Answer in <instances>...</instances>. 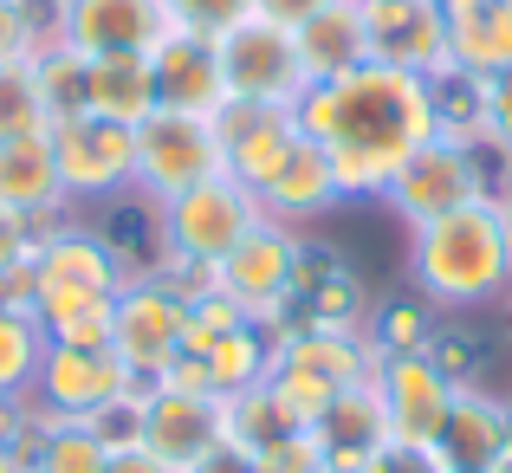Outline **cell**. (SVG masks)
I'll list each match as a JSON object with an SVG mask.
<instances>
[{
  "instance_id": "obj_1",
  "label": "cell",
  "mask_w": 512,
  "mask_h": 473,
  "mask_svg": "<svg viewBox=\"0 0 512 473\" xmlns=\"http://www.w3.org/2000/svg\"><path fill=\"white\" fill-rule=\"evenodd\" d=\"M299 130L325 150L338 195H383L396 182V169L422 150L428 137H441L435 85L396 65H357L344 78L305 85V98L292 104Z\"/></svg>"
},
{
  "instance_id": "obj_2",
  "label": "cell",
  "mask_w": 512,
  "mask_h": 473,
  "mask_svg": "<svg viewBox=\"0 0 512 473\" xmlns=\"http://www.w3.org/2000/svg\"><path fill=\"white\" fill-rule=\"evenodd\" d=\"M409 273L435 312H474L487 299H506L512 292L506 208L467 201L428 227H409Z\"/></svg>"
},
{
  "instance_id": "obj_3",
  "label": "cell",
  "mask_w": 512,
  "mask_h": 473,
  "mask_svg": "<svg viewBox=\"0 0 512 473\" xmlns=\"http://www.w3.org/2000/svg\"><path fill=\"white\" fill-rule=\"evenodd\" d=\"M124 286H130V273L104 234H91V227H46L13 292H20V305L39 324H52L59 312H72V305L117 299Z\"/></svg>"
},
{
  "instance_id": "obj_4",
  "label": "cell",
  "mask_w": 512,
  "mask_h": 473,
  "mask_svg": "<svg viewBox=\"0 0 512 473\" xmlns=\"http://www.w3.org/2000/svg\"><path fill=\"white\" fill-rule=\"evenodd\" d=\"M305 279H312V266H305L299 227L260 214V221L247 227V240H240V247L208 273V286L227 292V299H234L253 324H279V318L292 312V299L305 292Z\"/></svg>"
},
{
  "instance_id": "obj_5",
  "label": "cell",
  "mask_w": 512,
  "mask_h": 473,
  "mask_svg": "<svg viewBox=\"0 0 512 473\" xmlns=\"http://www.w3.org/2000/svg\"><path fill=\"white\" fill-rule=\"evenodd\" d=\"M214 59H221L227 104H260V111H292L305 98V65L292 26L247 13L227 33H214Z\"/></svg>"
},
{
  "instance_id": "obj_6",
  "label": "cell",
  "mask_w": 512,
  "mask_h": 473,
  "mask_svg": "<svg viewBox=\"0 0 512 473\" xmlns=\"http://www.w3.org/2000/svg\"><path fill=\"white\" fill-rule=\"evenodd\" d=\"M156 221H163V247L182 273H214V266L247 240V227L260 221V201H253L234 175H208V182H195L188 195L163 201Z\"/></svg>"
},
{
  "instance_id": "obj_7",
  "label": "cell",
  "mask_w": 512,
  "mask_h": 473,
  "mask_svg": "<svg viewBox=\"0 0 512 473\" xmlns=\"http://www.w3.org/2000/svg\"><path fill=\"white\" fill-rule=\"evenodd\" d=\"M124 422H130L124 435L143 454H156L163 467L188 473L201 454H214L227 441V402L208 396V389H182V383H143Z\"/></svg>"
},
{
  "instance_id": "obj_8",
  "label": "cell",
  "mask_w": 512,
  "mask_h": 473,
  "mask_svg": "<svg viewBox=\"0 0 512 473\" xmlns=\"http://www.w3.org/2000/svg\"><path fill=\"white\" fill-rule=\"evenodd\" d=\"M137 376L124 370L117 350H72V344H46V363H39V415L52 422H91L104 428L111 415H130L137 402Z\"/></svg>"
},
{
  "instance_id": "obj_9",
  "label": "cell",
  "mask_w": 512,
  "mask_h": 473,
  "mask_svg": "<svg viewBox=\"0 0 512 473\" xmlns=\"http://www.w3.org/2000/svg\"><path fill=\"white\" fill-rule=\"evenodd\" d=\"M111 350L137 383H163L188 357V286L182 279H130L117 292V331Z\"/></svg>"
},
{
  "instance_id": "obj_10",
  "label": "cell",
  "mask_w": 512,
  "mask_h": 473,
  "mask_svg": "<svg viewBox=\"0 0 512 473\" xmlns=\"http://www.w3.org/2000/svg\"><path fill=\"white\" fill-rule=\"evenodd\" d=\"M208 175H227L221 156V117H188V111H150L137 124V195L156 208L188 195Z\"/></svg>"
},
{
  "instance_id": "obj_11",
  "label": "cell",
  "mask_w": 512,
  "mask_h": 473,
  "mask_svg": "<svg viewBox=\"0 0 512 473\" xmlns=\"http://www.w3.org/2000/svg\"><path fill=\"white\" fill-rule=\"evenodd\" d=\"M182 26L169 20L163 0H59L52 7V39H65L85 59H150Z\"/></svg>"
},
{
  "instance_id": "obj_12",
  "label": "cell",
  "mask_w": 512,
  "mask_h": 473,
  "mask_svg": "<svg viewBox=\"0 0 512 473\" xmlns=\"http://www.w3.org/2000/svg\"><path fill=\"white\" fill-rule=\"evenodd\" d=\"M46 143H52V162H59L65 201L72 195H124V188H137V130L78 111V117H52Z\"/></svg>"
},
{
  "instance_id": "obj_13",
  "label": "cell",
  "mask_w": 512,
  "mask_h": 473,
  "mask_svg": "<svg viewBox=\"0 0 512 473\" xmlns=\"http://www.w3.org/2000/svg\"><path fill=\"white\" fill-rule=\"evenodd\" d=\"M376 396H383L389 415V441L396 448H435L441 428H448V409L461 389L435 370L428 350H402V357H376Z\"/></svg>"
},
{
  "instance_id": "obj_14",
  "label": "cell",
  "mask_w": 512,
  "mask_h": 473,
  "mask_svg": "<svg viewBox=\"0 0 512 473\" xmlns=\"http://www.w3.org/2000/svg\"><path fill=\"white\" fill-rule=\"evenodd\" d=\"M383 201L402 214L409 227H428L441 221V214L467 208V201H480V175H474V150H467L461 137H428L422 150L396 169V182L383 188Z\"/></svg>"
},
{
  "instance_id": "obj_15",
  "label": "cell",
  "mask_w": 512,
  "mask_h": 473,
  "mask_svg": "<svg viewBox=\"0 0 512 473\" xmlns=\"http://www.w3.org/2000/svg\"><path fill=\"white\" fill-rule=\"evenodd\" d=\"M363 33H370V59L396 65L415 78H448V7L441 0H363Z\"/></svg>"
},
{
  "instance_id": "obj_16",
  "label": "cell",
  "mask_w": 512,
  "mask_h": 473,
  "mask_svg": "<svg viewBox=\"0 0 512 473\" xmlns=\"http://www.w3.org/2000/svg\"><path fill=\"white\" fill-rule=\"evenodd\" d=\"M299 143H305V130H299V117H292V111H260V104H227V111H221L227 175H234L253 201L279 182V169L292 162Z\"/></svg>"
},
{
  "instance_id": "obj_17",
  "label": "cell",
  "mask_w": 512,
  "mask_h": 473,
  "mask_svg": "<svg viewBox=\"0 0 512 473\" xmlns=\"http://www.w3.org/2000/svg\"><path fill=\"white\" fill-rule=\"evenodd\" d=\"M150 85H156V111H188V117L227 111L221 59H214V39L201 33H175L150 52Z\"/></svg>"
},
{
  "instance_id": "obj_18",
  "label": "cell",
  "mask_w": 512,
  "mask_h": 473,
  "mask_svg": "<svg viewBox=\"0 0 512 473\" xmlns=\"http://www.w3.org/2000/svg\"><path fill=\"white\" fill-rule=\"evenodd\" d=\"M312 435H318V448H325V467L363 473V467H370V454L389 448V415H383V396H376V383H350V389H338V402L325 409V422H318Z\"/></svg>"
},
{
  "instance_id": "obj_19",
  "label": "cell",
  "mask_w": 512,
  "mask_h": 473,
  "mask_svg": "<svg viewBox=\"0 0 512 473\" xmlns=\"http://www.w3.org/2000/svg\"><path fill=\"white\" fill-rule=\"evenodd\" d=\"M500 454H506V402H493L487 389H461L435 441V461L448 473H493Z\"/></svg>"
},
{
  "instance_id": "obj_20",
  "label": "cell",
  "mask_w": 512,
  "mask_h": 473,
  "mask_svg": "<svg viewBox=\"0 0 512 473\" xmlns=\"http://www.w3.org/2000/svg\"><path fill=\"white\" fill-rule=\"evenodd\" d=\"M299 39V65L305 85H325V78H344L357 65H370V33H363V0H338V7L312 13L305 26H292Z\"/></svg>"
},
{
  "instance_id": "obj_21",
  "label": "cell",
  "mask_w": 512,
  "mask_h": 473,
  "mask_svg": "<svg viewBox=\"0 0 512 473\" xmlns=\"http://www.w3.org/2000/svg\"><path fill=\"white\" fill-rule=\"evenodd\" d=\"M279 357L325 376V383H338V389L376 376V344L363 337V324H305V331L279 337Z\"/></svg>"
},
{
  "instance_id": "obj_22",
  "label": "cell",
  "mask_w": 512,
  "mask_h": 473,
  "mask_svg": "<svg viewBox=\"0 0 512 473\" xmlns=\"http://www.w3.org/2000/svg\"><path fill=\"white\" fill-rule=\"evenodd\" d=\"M0 208L26 214V221H39V227L65 208L59 162H52L46 137H7L0 143Z\"/></svg>"
},
{
  "instance_id": "obj_23",
  "label": "cell",
  "mask_w": 512,
  "mask_h": 473,
  "mask_svg": "<svg viewBox=\"0 0 512 473\" xmlns=\"http://www.w3.org/2000/svg\"><path fill=\"white\" fill-rule=\"evenodd\" d=\"M338 201H344L338 175H331L325 150L305 137L299 150H292V162L279 169V182L260 195V214H273V221H286V227H305V221H318V214H331Z\"/></svg>"
},
{
  "instance_id": "obj_24",
  "label": "cell",
  "mask_w": 512,
  "mask_h": 473,
  "mask_svg": "<svg viewBox=\"0 0 512 473\" xmlns=\"http://www.w3.org/2000/svg\"><path fill=\"white\" fill-rule=\"evenodd\" d=\"M85 111L104 124L137 130L156 111V85H150V59H91L85 65Z\"/></svg>"
},
{
  "instance_id": "obj_25",
  "label": "cell",
  "mask_w": 512,
  "mask_h": 473,
  "mask_svg": "<svg viewBox=\"0 0 512 473\" xmlns=\"http://www.w3.org/2000/svg\"><path fill=\"white\" fill-rule=\"evenodd\" d=\"M273 357H279V337H266V324H240V331L214 337V344L201 350L195 363L208 370V389H214V396L234 402V396H247V389L266 383Z\"/></svg>"
},
{
  "instance_id": "obj_26",
  "label": "cell",
  "mask_w": 512,
  "mask_h": 473,
  "mask_svg": "<svg viewBox=\"0 0 512 473\" xmlns=\"http://www.w3.org/2000/svg\"><path fill=\"white\" fill-rule=\"evenodd\" d=\"M26 448H33V467L39 473H104L111 461V435L91 422H52V415H39L33 435H26Z\"/></svg>"
},
{
  "instance_id": "obj_27",
  "label": "cell",
  "mask_w": 512,
  "mask_h": 473,
  "mask_svg": "<svg viewBox=\"0 0 512 473\" xmlns=\"http://www.w3.org/2000/svg\"><path fill=\"white\" fill-rule=\"evenodd\" d=\"M46 324H39L26 305L0 299V396H33L39 363H46Z\"/></svg>"
},
{
  "instance_id": "obj_28",
  "label": "cell",
  "mask_w": 512,
  "mask_h": 473,
  "mask_svg": "<svg viewBox=\"0 0 512 473\" xmlns=\"http://www.w3.org/2000/svg\"><path fill=\"white\" fill-rule=\"evenodd\" d=\"M85 52H72L65 39H39V52L26 59V72H33L39 98H46L52 117H78L85 111Z\"/></svg>"
},
{
  "instance_id": "obj_29",
  "label": "cell",
  "mask_w": 512,
  "mask_h": 473,
  "mask_svg": "<svg viewBox=\"0 0 512 473\" xmlns=\"http://www.w3.org/2000/svg\"><path fill=\"white\" fill-rule=\"evenodd\" d=\"M266 396H273V409H279V422H286V428H318V422H325V409L338 402V383H325V376H312V370H299V363L273 357V370H266Z\"/></svg>"
},
{
  "instance_id": "obj_30",
  "label": "cell",
  "mask_w": 512,
  "mask_h": 473,
  "mask_svg": "<svg viewBox=\"0 0 512 473\" xmlns=\"http://www.w3.org/2000/svg\"><path fill=\"white\" fill-rule=\"evenodd\" d=\"M376 344V357H402V350H428V337H435V305L415 292V299H389L383 312L370 318V331H363Z\"/></svg>"
},
{
  "instance_id": "obj_31",
  "label": "cell",
  "mask_w": 512,
  "mask_h": 473,
  "mask_svg": "<svg viewBox=\"0 0 512 473\" xmlns=\"http://www.w3.org/2000/svg\"><path fill=\"white\" fill-rule=\"evenodd\" d=\"M46 130H52V111H46V98H39L33 72H26V65H7V72H0V143L7 137H46Z\"/></svg>"
},
{
  "instance_id": "obj_32",
  "label": "cell",
  "mask_w": 512,
  "mask_h": 473,
  "mask_svg": "<svg viewBox=\"0 0 512 473\" xmlns=\"http://www.w3.org/2000/svg\"><path fill=\"white\" fill-rule=\"evenodd\" d=\"M111 331H117V299L104 305H72L46 324L52 344H72V350H111Z\"/></svg>"
},
{
  "instance_id": "obj_33",
  "label": "cell",
  "mask_w": 512,
  "mask_h": 473,
  "mask_svg": "<svg viewBox=\"0 0 512 473\" xmlns=\"http://www.w3.org/2000/svg\"><path fill=\"white\" fill-rule=\"evenodd\" d=\"M163 7H169V20L182 26V33L214 39V33H227L234 20H247L253 0H163Z\"/></svg>"
},
{
  "instance_id": "obj_34",
  "label": "cell",
  "mask_w": 512,
  "mask_h": 473,
  "mask_svg": "<svg viewBox=\"0 0 512 473\" xmlns=\"http://www.w3.org/2000/svg\"><path fill=\"white\" fill-rule=\"evenodd\" d=\"M39 234H46L39 221H26V214L0 208V286H20V273H26V260H33Z\"/></svg>"
},
{
  "instance_id": "obj_35",
  "label": "cell",
  "mask_w": 512,
  "mask_h": 473,
  "mask_svg": "<svg viewBox=\"0 0 512 473\" xmlns=\"http://www.w3.org/2000/svg\"><path fill=\"white\" fill-rule=\"evenodd\" d=\"M312 324H363V292L350 273H325L312 292Z\"/></svg>"
},
{
  "instance_id": "obj_36",
  "label": "cell",
  "mask_w": 512,
  "mask_h": 473,
  "mask_svg": "<svg viewBox=\"0 0 512 473\" xmlns=\"http://www.w3.org/2000/svg\"><path fill=\"white\" fill-rule=\"evenodd\" d=\"M39 52V20L33 7H20V0H0V72L7 65H26Z\"/></svg>"
},
{
  "instance_id": "obj_37",
  "label": "cell",
  "mask_w": 512,
  "mask_h": 473,
  "mask_svg": "<svg viewBox=\"0 0 512 473\" xmlns=\"http://www.w3.org/2000/svg\"><path fill=\"white\" fill-rule=\"evenodd\" d=\"M480 130L512 150V65L493 78H480Z\"/></svg>"
},
{
  "instance_id": "obj_38",
  "label": "cell",
  "mask_w": 512,
  "mask_h": 473,
  "mask_svg": "<svg viewBox=\"0 0 512 473\" xmlns=\"http://www.w3.org/2000/svg\"><path fill=\"white\" fill-rule=\"evenodd\" d=\"M363 473H448V467L435 461V448H396V441H389L383 454H370Z\"/></svg>"
},
{
  "instance_id": "obj_39",
  "label": "cell",
  "mask_w": 512,
  "mask_h": 473,
  "mask_svg": "<svg viewBox=\"0 0 512 473\" xmlns=\"http://www.w3.org/2000/svg\"><path fill=\"white\" fill-rule=\"evenodd\" d=\"M104 473H175V467H163L156 454H143L130 435H111V461H104Z\"/></svg>"
},
{
  "instance_id": "obj_40",
  "label": "cell",
  "mask_w": 512,
  "mask_h": 473,
  "mask_svg": "<svg viewBox=\"0 0 512 473\" xmlns=\"http://www.w3.org/2000/svg\"><path fill=\"white\" fill-rule=\"evenodd\" d=\"M325 7H338V0H253V13H266V20H279V26H305Z\"/></svg>"
},
{
  "instance_id": "obj_41",
  "label": "cell",
  "mask_w": 512,
  "mask_h": 473,
  "mask_svg": "<svg viewBox=\"0 0 512 473\" xmlns=\"http://www.w3.org/2000/svg\"><path fill=\"white\" fill-rule=\"evenodd\" d=\"M188 473H253V454H247V448H234V441H221V448L201 454V461L188 467Z\"/></svg>"
},
{
  "instance_id": "obj_42",
  "label": "cell",
  "mask_w": 512,
  "mask_h": 473,
  "mask_svg": "<svg viewBox=\"0 0 512 473\" xmlns=\"http://www.w3.org/2000/svg\"><path fill=\"white\" fill-rule=\"evenodd\" d=\"M20 441H26V402L0 396V448H20Z\"/></svg>"
},
{
  "instance_id": "obj_43",
  "label": "cell",
  "mask_w": 512,
  "mask_h": 473,
  "mask_svg": "<svg viewBox=\"0 0 512 473\" xmlns=\"http://www.w3.org/2000/svg\"><path fill=\"white\" fill-rule=\"evenodd\" d=\"M0 473H39L33 448H26V441H20V448H0Z\"/></svg>"
},
{
  "instance_id": "obj_44",
  "label": "cell",
  "mask_w": 512,
  "mask_h": 473,
  "mask_svg": "<svg viewBox=\"0 0 512 473\" xmlns=\"http://www.w3.org/2000/svg\"><path fill=\"white\" fill-rule=\"evenodd\" d=\"M506 454H512V402H506Z\"/></svg>"
},
{
  "instance_id": "obj_45",
  "label": "cell",
  "mask_w": 512,
  "mask_h": 473,
  "mask_svg": "<svg viewBox=\"0 0 512 473\" xmlns=\"http://www.w3.org/2000/svg\"><path fill=\"white\" fill-rule=\"evenodd\" d=\"M506 240H512V208H506Z\"/></svg>"
},
{
  "instance_id": "obj_46",
  "label": "cell",
  "mask_w": 512,
  "mask_h": 473,
  "mask_svg": "<svg viewBox=\"0 0 512 473\" xmlns=\"http://www.w3.org/2000/svg\"><path fill=\"white\" fill-rule=\"evenodd\" d=\"M506 20H512V0H506Z\"/></svg>"
},
{
  "instance_id": "obj_47",
  "label": "cell",
  "mask_w": 512,
  "mask_h": 473,
  "mask_svg": "<svg viewBox=\"0 0 512 473\" xmlns=\"http://www.w3.org/2000/svg\"><path fill=\"white\" fill-rule=\"evenodd\" d=\"M20 7H33V0H20Z\"/></svg>"
},
{
  "instance_id": "obj_48",
  "label": "cell",
  "mask_w": 512,
  "mask_h": 473,
  "mask_svg": "<svg viewBox=\"0 0 512 473\" xmlns=\"http://www.w3.org/2000/svg\"><path fill=\"white\" fill-rule=\"evenodd\" d=\"M325 473H338V467H325Z\"/></svg>"
}]
</instances>
